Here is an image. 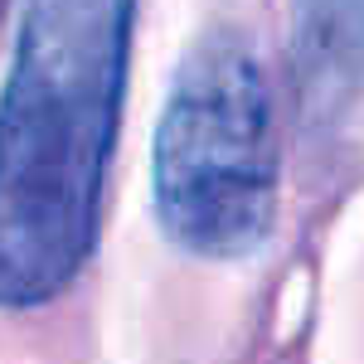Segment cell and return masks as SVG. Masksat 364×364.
<instances>
[{
  "instance_id": "cell-1",
  "label": "cell",
  "mask_w": 364,
  "mask_h": 364,
  "mask_svg": "<svg viewBox=\"0 0 364 364\" xmlns=\"http://www.w3.org/2000/svg\"><path fill=\"white\" fill-rule=\"evenodd\" d=\"M136 0H25L0 92V306H44L97 243Z\"/></svg>"
},
{
  "instance_id": "cell-2",
  "label": "cell",
  "mask_w": 364,
  "mask_h": 364,
  "mask_svg": "<svg viewBox=\"0 0 364 364\" xmlns=\"http://www.w3.org/2000/svg\"><path fill=\"white\" fill-rule=\"evenodd\" d=\"M156 219L175 248L233 262L262 248L277 214V122L257 58L233 34L185 54L151 156Z\"/></svg>"
},
{
  "instance_id": "cell-3",
  "label": "cell",
  "mask_w": 364,
  "mask_h": 364,
  "mask_svg": "<svg viewBox=\"0 0 364 364\" xmlns=\"http://www.w3.org/2000/svg\"><path fill=\"white\" fill-rule=\"evenodd\" d=\"M291 68L316 122L345 112L364 87V0H296Z\"/></svg>"
}]
</instances>
